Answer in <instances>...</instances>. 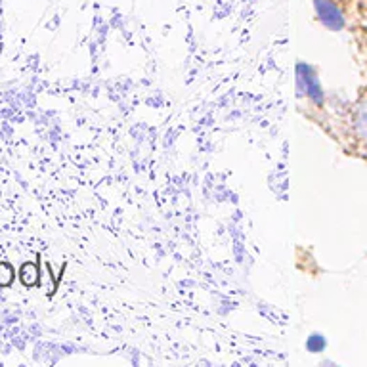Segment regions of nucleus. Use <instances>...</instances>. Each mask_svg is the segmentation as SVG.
Masks as SVG:
<instances>
[{"mask_svg":"<svg viewBox=\"0 0 367 367\" xmlns=\"http://www.w3.org/2000/svg\"><path fill=\"white\" fill-rule=\"evenodd\" d=\"M299 83L306 86L308 96L314 100L315 104H322V86L318 83V77L312 73V69L300 63L299 65Z\"/></svg>","mask_w":367,"mask_h":367,"instance_id":"obj_2","label":"nucleus"},{"mask_svg":"<svg viewBox=\"0 0 367 367\" xmlns=\"http://www.w3.org/2000/svg\"><path fill=\"white\" fill-rule=\"evenodd\" d=\"M314 8L320 22L331 31H341L345 27V14L333 0H314Z\"/></svg>","mask_w":367,"mask_h":367,"instance_id":"obj_1","label":"nucleus"},{"mask_svg":"<svg viewBox=\"0 0 367 367\" xmlns=\"http://www.w3.org/2000/svg\"><path fill=\"white\" fill-rule=\"evenodd\" d=\"M14 277H15L14 268H12L8 263H0V287H8V285H12Z\"/></svg>","mask_w":367,"mask_h":367,"instance_id":"obj_4","label":"nucleus"},{"mask_svg":"<svg viewBox=\"0 0 367 367\" xmlns=\"http://www.w3.org/2000/svg\"><path fill=\"white\" fill-rule=\"evenodd\" d=\"M306 346L310 352H322L323 348H325V338L322 335H312V337L308 338Z\"/></svg>","mask_w":367,"mask_h":367,"instance_id":"obj_5","label":"nucleus"},{"mask_svg":"<svg viewBox=\"0 0 367 367\" xmlns=\"http://www.w3.org/2000/svg\"><path fill=\"white\" fill-rule=\"evenodd\" d=\"M19 279L25 287H33L38 283V266L35 263H25L19 270Z\"/></svg>","mask_w":367,"mask_h":367,"instance_id":"obj_3","label":"nucleus"}]
</instances>
